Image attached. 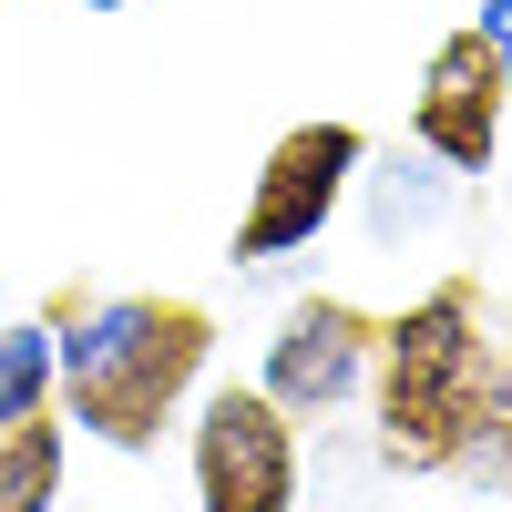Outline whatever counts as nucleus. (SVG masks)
Instances as JSON below:
<instances>
[{"label": "nucleus", "instance_id": "f257e3e1", "mask_svg": "<svg viewBox=\"0 0 512 512\" xmlns=\"http://www.w3.org/2000/svg\"><path fill=\"white\" fill-rule=\"evenodd\" d=\"M205 359H216V318L195 297H103L62 338V431L103 451H154L205 390Z\"/></svg>", "mask_w": 512, "mask_h": 512}, {"label": "nucleus", "instance_id": "f03ea898", "mask_svg": "<svg viewBox=\"0 0 512 512\" xmlns=\"http://www.w3.org/2000/svg\"><path fill=\"white\" fill-rule=\"evenodd\" d=\"M482 369H492V328H482V297L461 277L410 297L400 318H379V359H369L379 461L390 472H461L472 410H482Z\"/></svg>", "mask_w": 512, "mask_h": 512}, {"label": "nucleus", "instance_id": "7ed1b4c3", "mask_svg": "<svg viewBox=\"0 0 512 512\" xmlns=\"http://www.w3.org/2000/svg\"><path fill=\"white\" fill-rule=\"evenodd\" d=\"M185 472H195V512H297V492H308L297 420L256 379H226V390L195 400Z\"/></svg>", "mask_w": 512, "mask_h": 512}, {"label": "nucleus", "instance_id": "20e7f679", "mask_svg": "<svg viewBox=\"0 0 512 512\" xmlns=\"http://www.w3.org/2000/svg\"><path fill=\"white\" fill-rule=\"evenodd\" d=\"M359 164H369L359 123H287L267 144V164H256L246 216H236V267H277V256L318 246L338 226V205H349Z\"/></svg>", "mask_w": 512, "mask_h": 512}, {"label": "nucleus", "instance_id": "39448f33", "mask_svg": "<svg viewBox=\"0 0 512 512\" xmlns=\"http://www.w3.org/2000/svg\"><path fill=\"white\" fill-rule=\"evenodd\" d=\"M369 359H379V318L349 308V297H297V308L267 328V369H256V390H267L287 420H328L369 390Z\"/></svg>", "mask_w": 512, "mask_h": 512}, {"label": "nucleus", "instance_id": "423d86ee", "mask_svg": "<svg viewBox=\"0 0 512 512\" xmlns=\"http://www.w3.org/2000/svg\"><path fill=\"white\" fill-rule=\"evenodd\" d=\"M502 113H512V82L492 62V41L482 31H451L431 72H420V103H410V134L431 164H451V175H492V154H502Z\"/></svg>", "mask_w": 512, "mask_h": 512}, {"label": "nucleus", "instance_id": "0eeeda50", "mask_svg": "<svg viewBox=\"0 0 512 512\" xmlns=\"http://www.w3.org/2000/svg\"><path fill=\"white\" fill-rule=\"evenodd\" d=\"M62 502V420L0 431V512H52Z\"/></svg>", "mask_w": 512, "mask_h": 512}, {"label": "nucleus", "instance_id": "6e6552de", "mask_svg": "<svg viewBox=\"0 0 512 512\" xmlns=\"http://www.w3.org/2000/svg\"><path fill=\"white\" fill-rule=\"evenodd\" d=\"M52 390H62V338L52 328H0V431L41 420Z\"/></svg>", "mask_w": 512, "mask_h": 512}, {"label": "nucleus", "instance_id": "1a4fd4ad", "mask_svg": "<svg viewBox=\"0 0 512 512\" xmlns=\"http://www.w3.org/2000/svg\"><path fill=\"white\" fill-rule=\"evenodd\" d=\"M461 472H482L492 492H512V359L482 369V410H472V451H461Z\"/></svg>", "mask_w": 512, "mask_h": 512}, {"label": "nucleus", "instance_id": "9d476101", "mask_svg": "<svg viewBox=\"0 0 512 512\" xmlns=\"http://www.w3.org/2000/svg\"><path fill=\"white\" fill-rule=\"evenodd\" d=\"M482 41H492V62H502V82H512V0H482V21H472Z\"/></svg>", "mask_w": 512, "mask_h": 512}, {"label": "nucleus", "instance_id": "9b49d317", "mask_svg": "<svg viewBox=\"0 0 512 512\" xmlns=\"http://www.w3.org/2000/svg\"><path fill=\"white\" fill-rule=\"evenodd\" d=\"M93 11H123V0H93Z\"/></svg>", "mask_w": 512, "mask_h": 512}]
</instances>
